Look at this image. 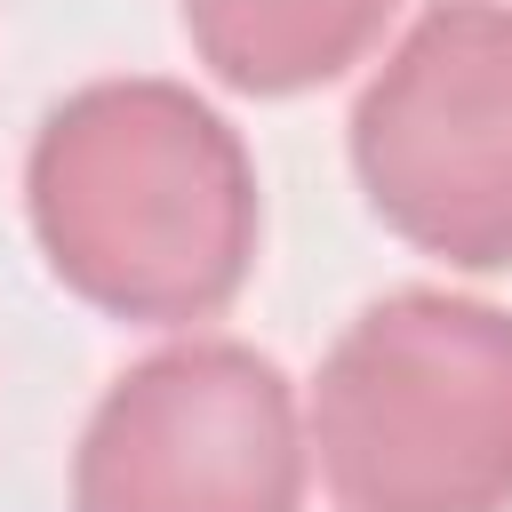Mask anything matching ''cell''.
<instances>
[{
  "label": "cell",
  "mask_w": 512,
  "mask_h": 512,
  "mask_svg": "<svg viewBox=\"0 0 512 512\" xmlns=\"http://www.w3.org/2000/svg\"><path fill=\"white\" fill-rule=\"evenodd\" d=\"M352 176L392 240L512 272V8L432 0L352 104Z\"/></svg>",
  "instance_id": "3957f363"
},
{
  "label": "cell",
  "mask_w": 512,
  "mask_h": 512,
  "mask_svg": "<svg viewBox=\"0 0 512 512\" xmlns=\"http://www.w3.org/2000/svg\"><path fill=\"white\" fill-rule=\"evenodd\" d=\"M24 216L48 272L136 328L216 320L256 272V160L184 80H88L24 152Z\"/></svg>",
  "instance_id": "6da1fadb"
},
{
  "label": "cell",
  "mask_w": 512,
  "mask_h": 512,
  "mask_svg": "<svg viewBox=\"0 0 512 512\" xmlns=\"http://www.w3.org/2000/svg\"><path fill=\"white\" fill-rule=\"evenodd\" d=\"M304 408L280 360L240 336H184L88 408L72 512H296Z\"/></svg>",
  "instance_id": "277c9868"
},
{
  "label": "cell",
  "mask_w": 512,
  "mask_h": 512,
  "mask_svg": "<svg viewBox=\"0 0 512 512\" xmlns=\"http://www.w3.org/2000/svg\"><path fill=\"white\" fill-rule=\"evenodd\" d=\"M304 440L336 512H512V312L376 296L328 344Z\"/></svg>",
  "instance_id": "7a4b0ae2"
},
{
  "label": "cell",
  "mask_w": 512,
  "mask_h": 512,
  "mask_svg": "<svg viewBox=\"0 0 512 512\" xmlns=\"http://www.w3.org/2000/svg\"><path fill=\"white\" fill-rule=\"evenodd\" d=\"M192 56L240 96H304L352 72L400 0H176Z\"/></svg>",
  "instance_id": "5b68a950"
}]
</instances>
